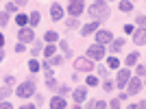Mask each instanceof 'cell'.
<instances>
[{
    "instance_id": "obj_39",
    "label": "cell",
    "mask_w": 146,
    "mask_h": 109,
    "mask_svg": "<svg viewBox=\"0 0 146 109\" xmlns=\"http://www.w3.org/2000/svg\"><path fill=\"white\" fill-rule=\"evenodd\" d=\"M24 44H22V42H20V44H15V53H24Z\"/></svg>"
},
{
    "instance_id": "obj_38",
    "label": "cell",
    "mask_w": 146,
    "mask_h": 109,
    "mask_svg": "<svg viewBox=\"0 0 146 109\" xmlns=\"http://www.w3.org/2000/svg\"><path fill=\"white\" fill-rule=\"evenodd\" d=\"M144 72H146V68H144V66L140 63V66H137V76L142 79V76H144Z\"/></svg>"
},
{
    "instance_id": "obj_33",
    "label": "cell",
    "mask_w": 146,
    "mask_h": 109,
    "mask_svg": "<svg viewBox=\"0 0 146 109\" xmlns=\"http://www.w3.org/2000/svg\"><path fill=\"white\" fill-rule=\"evenodd\" d=\"M5 11H9V13H15V11H18V5H15V2H9Z\"/></svg>"
},
{
    "instance_id": "obj_32",
    "label": "cell",
    "mask_w": 146,
    "mask_h": 109,
    "mask_svg": "<svg viewBox=\"0 0 146 109\" xmlns=\"http://www.w3.org/2000/svg\"><path fill=\"white\" fill-rule=\"evenodd\" d=\"M57 90H59V94H61V96H66L68 92H70V87H68V85H57Z\"/></svg>"
},
{
    "instance_id": "obj_36",
    "label": "cell",
    "mask_w": 146,
    "mask_h": 109,
    "mask_svg": "<svg viewBox=\"0 0 146 109\" xmlns=\"http://www.w3.org/2000/svg\"><path fill=\"white\" fill-rule=\"evenodd\" d=\"M107 72H109V70H107V68H105V66H100V68H98V74H100L103 79H105V76H107Z\"/></svg>"
},
{
    "instance_id": "obj_41",
    "label": "cell",
    "mask_w": 146,
    "mask_h": 109,
    "mask_svg": "<svg viewBox=\"0 0 146 109\" xmlns=\"http://www.w3.org/2000/svg\"><path fill=\"white\" fill-rule=\"evenodd\" d=\"M13 2H15L18 7H24V5H26V0H13Z\"/></svg>"
},
{
    "instance_id": "obj_43",
    "label": "cell",
    "mask_w": 146,
    "mask_h": 109,
    "mask_svg": "<svg viewBox=\"0 0 146 109\" xmlns=\"http://www.w3.org/2000/svg\"><path fill=\"white\" fill-rule=\"evenodd\" d=\"M2 59H5V53H2V50H0V63H2Z\"/></svg>"
},
{
    "instance_id": "obj_25",
    "label": "cell",
    "mask_w": 146,
    "mask_h": 109,
    "mask_svg": "<svg viewBox=\"0 0 146 109\" xmlns=\"http://www.w3.org/2000/svg\"><path fill=\"white\" fill-rule=\"evenodd\" d=\"M42 48H44L42 42H33V50H31V53H33V57H37V54L42 53Z\"/></svg>"
},
{
    "instance_id": "obj_3",
    "label": "cell",
    "mask_w": 146,
    "mask_h": 109,
    "mask_svg": "<svg viewBox=\"0 0 146 109\" xmlns=\"http://www.w3.org/2000/svg\"><path fill=\"white\" fill-rule=\"evenodd\" d=\"M15 94H18L20 98H29V96H33V94H35V83H33V81H24L22 85H18Z\"/></svg>"
},
{
    "instance_id": "obj_31",
    "label": "cell",
    "mask_w": 146,
    "mask_h": 109,
    "mask_svg": "<svg viewBox=\"0 0 146 109\" xmlns=\"http://www.w3.org/2000/svg\"><path fill=\"white\" fill-rule=\"evenodd\" d=\"M50 59H52V61H50V63H52V66H59L61 61H63V57H61V54H52V57H50Z\"/></svg>"
},
{
    "instance_id": "obj_9",
    "label": "cell",
    "mask_w": 146,
    "mask_h": 109,
    "mask_svg": "<svg viewBox=\"0 0 146 109\" xmlns=\"http://www.w3.org/2000/svg\"><path fill=\"white\" fill-rule=\"evenodd\" d=\"M74 96V103H76V107H81V105L87 100V87H76V90L72 92Z\"/></svg>"
},
{
    "instance_id": "obj_28",
    "label": "cell",
    "mask_w": 146,
    "mask_h": 109,
    "mask_svg": "<svg viewBox=\"0 0 146 109\" xmlns=\"http://www.w3.org/2000/svg\"><path fill=\"white\" fill-rule=\"evenodd\" d=\"M9 15H11L9 11H0V26H5L9 22Z\"/></svg>"
},
{
    "instance_id": "obj_14",
    "label": "cell",
    "mask_w": 146,
    "mask_h": 109,
    "mask_svg": "<svg viewBox=\"0 0 146 109\" xmlns=\"http://www.w3.org/2000/svg\"><path fill=\"white\" fill-rule=\"evenodd\" d=\"M133 42L137 44V46H144V44H146V33H144V29H140V31L133 35Z\"/></svg>"
},
{
    "instance_id": "obj_8",
    "label": "cell",
    "mask_w": 146,
    "mask_h": 109,
    "mask_svg": "<svg viewBox=\"0 0 146 109\" xmlns=\"http://www.w3.org/2000/svg\"><path fill=\"white\" fill-rule=\"evenodd\" d=\"M113 39V33L107 29H96V44H103V46H107V44Z\"/></svg>"
},
{
    "instance_id": "obj_5",
    "label": "cell",
    "mask_w": 146,
    "mask_h": 109,
    "mask_svg": "<svg viewBox=\"0 0 146 109\" xmlns=\"http://www.w3.org/2000/svg\"><path fill=\"white\" fill-rule=\"evenodd\" d=\"M83 9H85V0H70L68 2V13L74 15V18H79L83 13Z\"/></svg>"
},
{
    "instance_id": "obj_17",
    "label": "cell",
    "mask_w": 146,
    "mask_h": 109,
    "mask_svg": "<svg viewBox=\"0 0 146 109\" xmlns=\"http://www.w3.org/2000/svg\"><path fill=\"white\" fill-rule=\"evenodd\" d=\"M44 42L46 44H55V42H59V35H57L55 31H48V33H44Z\"/></svg>"
},
{
    "instance_id": "obj_2",
    "label": "cell",
    "mask_w": 146,
    "mask_h": 109,
    "mask_svg": "<svg viewBox=\"0 0 146 109\" xmlns=\"http://www.w3.org/2000/svg\"><path fill=\"white\" fill-rule=\"evenodd\" d=\"M74 70L76 72H92L94 70V59H90V57H76L74 59Z\"/></svg>"
},
{
    "instance_id": "obj_22",
    "label": "cell",
    "mask_w": 146,
    "mask_h": 109,
    "mask_svg": "<svg viewBox=\"0 0 146 109\" xmlns=\"http://www.w3.org/2000/svg\"><path fill=\"white\" fill-rule=\"evenodd\" d=\"M135 63H137V53H131V54L127 57V66H129V68H133Z\"/></svg>"
},
{
    "instance_id": "obj_15",
    "label": "cell",
    "mask_w": 146,
    "mask_h": 109,
    "mask_svg": "<svg viewBox=\"0 0 146 109\" xmlns=\"http://www.w3.org/2000/svg\"><path fill=\"white\" fill-rule=\"evenodd\" d=\"M109 44H111V53H120V48L124 46V39H122V37H118V39L113 37Z\"/></svg>"
},
{
    "instance_id": "obj_30",
    "label": "cell",
    "mask_w": 146,
    "mask_h": 109,
    "mask_svg": "<svg viewBox=\"0 0 146 109\" xmlns=\"http://www.w3.org/2000/svg\"><path fill=\"white\" fill-rule=\"evenodd\" d=\"M9 94H11V87H0V100H2V98H7Z\"/></svg>"
},
{
    "instance_id": "obj_35",
    "label": "cell",
    "mask_w": 146,
    "mask_h": 109,
    "mask_svg": "<svg viewBox=\"0 0 146 109\" xmlns=\"http://www.w3.org/2000/svg\"><path fill=\"white\" fill-rule=\"evenodd\" d=\"M120 105H122V100H120V98H113V100H111V103H109V107L118 109V107H120Z\"/></svg>"
},
{
    "instance_id": "obj_1",
    "label": "cell",
    "mask_w": 146,
    "mask_h": 109,
    "mask_svg": "<svg viewBox=\"0 0 146 109\" xmlns=\"http://www.w3.org/2000/svg\"><path fill=\"white\" fill-rule=\"evenodd\" d=\"M87 13H90L94 20H100V18H105L107 13H109V7H107V2L105 0H96V2H92L90 5V9H87Z\"/></svg>"
},
{
    "instance_id": "obj_23",
    "label": "cell",
    "mask_w": 146,
    "mask_h": 109,
    "mask_svg": "<svg viewBox=\"0 0 146 109\" xmlns=\"http://www.w3.org/2000/svg\"><path fill=\"white\" fill-rule=\"evenodd\" d=\"M57 48H59V50H63V53H66L68 57H70V46H68V42H66V39H59V46H57Z\"/></svg>"
},
{
    "instance_id": "obj_37",
    "label": "cell",
    "mask_w": 146,
    "mask_h": 109,
    "mask_svg": "<svg viewBox=\"0 0 146 109\" xmlns=\"http://www.w3.org/2000/svg\"><path fill=\"white\" fill-rule=\"evenodd\" d=\"M13 105L11 103H5V98H2V100H0V109H11Z\"/></svg>"
},
{
    "instance_id": "obj_13",
    "label": "cell",
    "mask_w": 146,
    "mask_h": 109,
    "mask_svg": "<svg viewBox=\"0 0 146 109\" xmlns=\"http://www.w3.org/2000/svg\"><path fill=\"white\" fill-rule=\"evenodd\" d=\"M50 18L55 20V22H59V20L63 18V7L57 5V2H55V5H50Z\"/></svg>"
},
{
    "instance_id": "obj_4",
    "label": "cell",
    "mask_w": 146,
    "mask_h": 109,
    "mask_svg": "<svg viewBox=\"0 0 146 109\" xmlns=\"http://www.w3.org/2000/svg\"><path fill=\"white\" fill-rule=\"evenodd\" d=\"M124 87H127V94H129V96H135L137 92H142L144 83H142L140 76H135V79H131V76H129V81H127V85H124Z\"/></svg>"
},
{
    "instance_id": "obj_12",
    "label": "cell",
    "mask_w": 146,
    "mask_h": 109,
    "mask_svg": "<svg viewBox=\"0 0 146 109\" xmlns=\"http://www.w3.org/2000/svg\"><path fill=\"white\" fill-rule=\"evenodd\" d=\"M50 109H63V107H68V103H66V98H63V96H61V94H59V96H52V98H50Z\"/></svg>"
},
{
    "instance_id": "obj_27",
    "label": "cell",
    "mask_w": 146,
    "mask_h": 109,
    "mask_svg": "<svg viewBox=\"0 0 146 109\" xmlns=\"http://www.w3.org/2000/svg\"><path fill=\"white\" fill-rule=\"evenodd\" d=\"M90 107H94V109H105V107H107V103H105V100H92Z\"/></svg>"
},
{
    "instance_id": "obj_20",
    "label": "cell",
    "mask_w": 146,
    "mask_h": 109,
    "mask_svg": "<svg viewBox=\"0 0 146 109\" xmlns=\"http://www.w3.org/2000/svg\"><path fill=\"white\" fill-rule=\"evenodd\" d=\"M120 11H124V13L133 11V2L131 0H120Z\"/></svg>"
},
{
    "instance_id": "obj_18",
    "label": "cell",
    "mask_w": 146,
    "mask_h": 109,
    "mask_svg": "<svg viewBox=\"0 0 146 109\" xmlns=\"http://www.w3.org/2000/svg\"><path fill=\"white\" fill-rule=\"evenodd\" d=\"M15 24L22 29V26H29V15H24V13H15Z\"/></svg>"
},
{
    "instance_id": "obj_11",
    "label": "cell",
    "mask_w": 146,
    "mask_h": 109,
    "mask_svg": "<svg viewBox=\"0 0 146 109\" xmlns=\"http://www.w3.org/2000/svg\"><path fill=\"white\" fill-rule=\"evenodd\" d=\"M129 76H131L129 68H122L120 72H118V76H116V85H118V87H124V85H127V81H129Z\"/></svg>"
},
{
    "instance_id": "obj_19",
    "label": "cell",
    "mask_w": 146,
    "mask_h": 109,
    "mask_svg": "<svg viewBox=\"0 0 146 109\" xmlns=\"http://www.w3.org/2000/svg\"><path fill=\"white\" fill-rule=\"evenodd\" d=\"M57 50H59V48H57L55 44H48V46H44V48H42V53H44V54H46V57L50 59V57H52V54H55Z\"/></svg>"
},
{
    "instance_id": "obj_40",
    "label": "cell",
    "mask_w": 146,
    "mask_h": 109,
    "mask_svg": "<svg viewBox=\"0 0 146 109\" xmlns=\"http://www.w3.org/2000/svg\"><path fill=\"white\" fill-rule=\"evenodd\" d=\"M144 22H146L144 15H137V26H140V29H144Z\"/></svg>"
},
{
    "instance_id": "obj_16",
    "label": "cell",
    "mask_w": 146,
    "mask_h": 109,
    "mask_svg": "<svg viewBox=\"0 0 146 109\" xmlns=\"http://www.w3.org/2000/svg\"><path fill=\"white\" fill-rule=\"evenodd\" d=\"M39 20H42V18H39V11L29 13V26H31V29H35V26L39 24Z\"/></svg>"
},
{
    "instance_id": "obj_26",
    "label": "cell",
    "mask_w": 146,
    "mask_h": 109,
    "mask_svg": "<svg viewBox=\"0 0 146 109\" xmlns=\"http://www.w3.org/2000/svg\"><path fill=\"white\" fill-rule=\"evenodd\" d=\"M107 68H120V61H118V57H109V59H107Z\"/></svg>"
},
{
    "instance_id": "obj_29",
    "label": "cell",
    "mask_w": 146,
    "mask_h": 109,
    "mask_svg": "<svg viewBox=\"0 0 146 109\" xmlns=\"http://www.w3.org/2000/svg\"><path fill=\"white\" fill-rule=\"evenodd\" d=\"M85 85H90V87H96V85H98V79H96V76H87V79H85Z\"/></svg>"
},
{
    "instance_id": "obj_34",
    "label": "cell",
    "mask_w": 146,
    "mask_h": 109,
    "mask_svg": "<svg viewBox=\"0 0 146 109\" xmlns=\"http://www.w3.org/2000/svg\"><path fill=\"white\" fill-rule=\"evenodd\" d=\"M113 87H116V85L111 83V81H105V83H103V90H105V92H111Z\"/></svg>"
},
{
    "instance_id": "obj_24",
    "label": "cell",
    "mask_w": 146,
    "mask_h": 109,
    "mask_svg": "<svg viewBox=\"0 0 146 109\" xmlns=\"http://www.w3.org/2000/svg\"><path fill=\"white\" fill-rule=\"evenodd\" d=\"M66 26H68V29H76V26H79V20L72 15V18H68V20H66Z\"/></svg>"
},
{
    "instance_id": "obj_10",
    "label": "cell",
    "mask_w": 146,
    "mask_h": 109,
    "mask_svg": "<svg viewBox=\"0 0 146 109\" xmlns=\"http://www.w3.org/2000/svg\"><path fill=\"white\" fill-rule=\"evenodd\" d=\"M96 29H100V20H92V22H87L85 26H81V35L85 37V35H90V33H94Z\"/></svg>"
},
{
    "instance_id": "obj_42",
    "label": "cell",
    "mask_w": 146,
    "mask_h": 109,
    "mask_svg": "<svg viewBox=\"0 0 146 109\" xmlns=\"http://www.w3.org/2000/svg\"><path fill=\"white\" fill-rule=\"evenodd\" d=\"M2 46H5V35L0 33V48H2Z\"/></svg>"
},
{
    "instance_id": "obj_7",
    "label": "cell",
    "mask_w": 146,
    "mask_h": 109,
    "mask_svg": "<svg viewBox=\"0 0 146 109\" xmlns=\"http://www.w3.org/2000/svg\"><path fill=\"white\" fill-rule=\"evenodd\" d=\"M18 37H20V42H22V44H33V42H35V33H33L31 26H22L20 33H18Z\"/></svg>"
},
{
    "instance_id": "obj_21",
    "label": "cell",
    "mask_w": 146,
    "mask_h": 109,
    "mask_svg": "<svg viewBox=\"0 0 146 109\" xmlns=\"http://www.w3.org/2000/svg\"><path fill=\"white\" fill-rule=\"evenodd\" d=\"M29 70H31V72H39V70H42V66L37 63V59H35V57H33V59L29 61Z\"/></svg>"
},
{
    "instance_id": "obj_6",
    "label": "cell",
    "mask_w": 146,
    "mask_h": 109,
    "mask_svg": "<svg viewBox=\"0 0 146 109\" xmlns=\"http://www.w3.org/2000/svg\"><path fill=\"white\" fill-rule=\"evenodd\" d=\"M105 53H107V50H105L103 44H92L90 48H87V57H90V59H103Z\"/></svg>"
}]
</instances>
